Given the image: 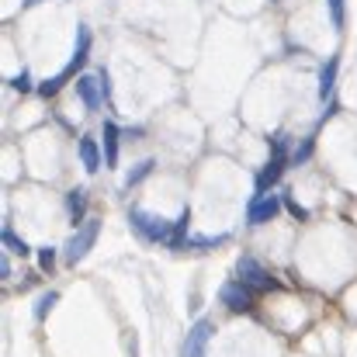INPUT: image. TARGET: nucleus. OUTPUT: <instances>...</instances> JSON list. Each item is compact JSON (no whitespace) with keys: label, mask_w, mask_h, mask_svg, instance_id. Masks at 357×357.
I'll return each instance as SVG.
<instances>
[{"label":"nucleus","mask_w":357,"mask_h":357,"mask_svg":"<svg viewBox=\"0 0 357 357\" xmlns=\"http://www.w3.org/2000/svg\"><path fill=\"white\" fill-rule=\"evenodd\" d=\"M188 222H191V215L184 212V215L174 222V233H170V239H167L163 246H170V250H181V246H188Z\"/></svg>","instance_id":"14"},{"label":"nucleus","mask_w":357,"mask_h":357,"mask_svg":"<svg viewBox=\"0 0 357 357\" xmlns=\"http://www.w3.org/2000/svg\"><path fill=\"white\" fill-rule=\"evenodd\" d=\"M59 302V291H49V295H42L38 298V305H35V319H45L49 312H52V305Z\"/></svg>","instance_id":"18"},{"label":"nucleus","mask_w":357,"mask_h":357,"mask_svg":"<svg viewBox=\"0 0 357 357\" xmlns=\"http://www.w3.org/2000/svg\"><path fill=\"white\" fill-rule=\"evenodd\" d=\"M87 56H91V31H87V24L77 31V49H73V56H70V63H66V70L63 73H56V77H49L42 87H38V94L42 98H52L70 77H80V70H84V63H87Z\"/></svg>","instance_id":"1"},{"label":"nucleus","mask_w":357,"mask_h":357,"mask_svg":"<svg viewBox=\"0 0 357 357\" xmlns=\"http://www.w3.org/2000/svg\"><path fill=\"white\" fill-rule=\"evenodd\" d=\"M38 267H42L45 274L56 267V246H42V250H38Z\"/></svg>","instance_id":"20"},{"label":"nucleus","mask_w":357,"mask_h":357,"mask_svg":"<svg viewBox=\"0 0 357 357\" xmlns=\"http://www.w3.org/2000/svg\"><path fill=\"white\" fill-rule=\"evenodd\" d=\"M101 149H105V163H108V167H119L121 128L115 121H105V128H101Z\"/></svg>","instance_id":"10"},{"label":"nucleus","mask_w":357,"mask_h":357,"mask_svg":"<svg viewBox=\"0 0 357 357\" xmlns=\"http://www.w3.org/2000/svg\"><path fill=\"white\" fill-rule=\"evenodd\" d=\"M31 3H42V0H24V7H31Z\"/></svg>","instance_id":"25"},{"label":"nucleus","mask_w":357,"mask_h":357,"mask_svg":"<svg viewBox=\"0 0 357 357\" xmlns=\"http://www.w3.org/2000/svg\"><path fill=\"white\" fill-rule=\"evenodd\" d=\"M281 202H284V198H278V195H253L250 205H246V222H250V226L271 222V219L281 212Z\"/></svg>","instance_id":"6"},{"label":"nucleus","mask_w":357,"mask_h":357,"mask_svg":"<svg viewBox=\"0 0 357 357\" xmlns=\"http://www.w3.org/2000/svg\"><path fill=\"white\" fill-rule=\"evenodd\" d=\"M337 66H340V63H337V56H333V59L323 66V73H319V98H323V101H330V94H333V84H337Z\"/></svg>","instance_id":"13"},{"label":"nucleus","mask_w":357,"mask_h":357,"mask_svg":"<svg viewBox=\"0 0 357 357\" xmlns=\"http://www.w3.org/2000/svg\"><path fill=\"white\" fill-rule=\"evenodd\" d=\"M208 340H212V323H208V319H198V323L191 326L188 340H184V357H205Z\"/></svg>","instance_id":"8"},{"label":"nucleus","mask_w":357,"mask_h":357,"mask_svg":"<svg viewBox=\"0 0 357 357\" xmlns=\"http://www.w3.org/2000/svg\"><path fill=\"white\" fill-rule=\"evenodd\" d=\"M330 21L333 28H344V0H330Z\"/></svg>","instance_id":"21"},{"label":"nucleus","mask_w":357,"mask_h":357,"mask_svg":"<svg viewBox=\"0 0 357 357\" xmlns=\"http://www.w3.org/2000/svg\"><path fill=\"white\" fill-rule=\"evenodd\" d=\"M0 239H3V246H10V253H17V257H28V253H31V250L17 239V233H14V229H3V233H0Z\"/></svg>","instance_id":"17"},{"label":"nucleus","mask_w":357,"mask_h":357,"mask_svg":"<svg viewBox=\"0 0 357 357\" xmlns=\"http://www.w3.org/2000/svg\"><path fill=\"white\" fill-rule=\"evenodd\" d=\"M284 205H288V212H291L298 222H305V219H309V212H305L302 205H295V198H291V195H284Z\"/></svg>","instance_id":"22"},{"label":"nucleus","mask_w":357,"mask_h":357,"mask_svg":"<svg viewBox=\"0 0 357 357\" xmlns=\"http://www.w3.org/2000/svg\"><path fill=\"white\" fill-rule=\"evenodd\" d=\"M128 222L135 229V236L149 239V243H167L174 233V222L163 219V215H153V212H142V208H132L128 212Z\"/></svg>","instance_id":"3"},{"label":"nucleus","mask_w":357,"mask_h":357,"mask_svg":"<svg viewBox=\"0 0 357 357\" xmlns=\"http://www.w3.org/2000/svg\"><path fill=\"white\" fill-rule=\"evenodd\" d=\"M219 302H222L229 312H250V309H253V291L236 278V281H226V284L219 288Z\"/></svg>","instance_id":"7"},{"label":"nucleus","mask_w":357,"mask_h":357,"mask_svg":"<svg viewBox=\"0 0 357 357\" xmlns=\"http://www.w3.org/2000/svg\"><path fill=\"white\" fill-rule=\"evenodd\" d=\"M98 236H101V219H87V222L73 233V239L66 243V264H70V267H77V264L94 250Z\"/></svg>","instance_id":"5"},{"label":"nucleus","mask_w":357,"mask_h":357,"mask_svg":"<svg viewBox=\"0 0 357 357\" xmlns=\"http://www.w3.org/2000/svg\"><path fill=\"white\" fill-rule=\"evenodd\" d=\"M284 167H288V139H284V135H271V160H267L264 170L257 174L253 191H257V195H267V191L281 181Z\"/></svg>","instance_id":"2"},{"label":"nucleus","mask_w":357,"mask_h":357,"mask_svg":"<svg viewBox=\"0 0 357 357\" xmlns=\"http://www.w3.org/2000/svg\"><path fill=\"white\" fill-rule=\"evenodd\" d=\"M101 160H105V149L98 146V139L84 135V139H80V163H84V170H87V174H98V170H101Z\"/></svg>","instance_id":"11"},{"label":"nucleus","mask_w":357,"mask_h":357,"mask_svg":"<svg viewBox=\"0 0 357 357\" xmlns=\"http://www.w3.org/2000/svg\"><path fill=\"white\" fill-rule=\"evenodd\" d=\"M153 160H142V163H135V170H128V177H125V188H135L139 181H146L149 174H153Z\"/></svg>","instance_id":"15"},{"label":"nucleus","mask_w":357,"mask_h":357,"mask_svg":"<svg viewBox=\"0 0 357 357\" xmlns=\"http://www.w3.org/2000/svg\"><path fill=\"white\" fill-rule=\"evenodd\" d=\"M77 94H80V101L87 105V112H98V108H101V101H105L101 80H98V77H87V73H80V77H77Z\"/></svg>","instance_id":"9"},{"label":"nucleus","mask_w":357,"mask_h":357,"mask_svg":"<svg viewBox=\"0 0 357 357\" xmlns=\"http://www.w3.org/2000/svg\"><path fill=\"white\" fill-rule=\"evenodd\" d=\"M84 205H87V191L84 188H73L70 198H66V212H70V219L77 226H84Z\"/></svg>","instance_id":"12"},{"label":"nucleus","mask_w":357,"mask_h":357,"mask_svg":"<svg viewBox=\"0 0 357 357\" xmlns=\"http://www.w3.org/2000/svg\"><path fill=\"white\" fill-rule=\"evenodd\" d=\"M229 236H202V233H195V236H188V250H212V246H222Z\"/></svg>","instance_id":"16"},{"label":"nucleus","mask_w":357,"mask_h":357,"mask_svg":"<svg viewBox=\"0 0 357 357\" xmlns=\"http://www.w3.org/2000/svg\"><path fill=\"white\" fill-rule=\"evenodd\" d=\"M10 84H14V91H31V84H28V73H17Z\"/></svg>","instance_id":"23"},{"label":"nucleus","mask_w":357,"mask_h":357,"mask_svg":"<svg viewBox=\"0 0 357 357\" xmlns=\"http://www.w3.org/2000/svg\"><path fill=\"white\" fill-rule=\"evenodd\" d=\"M0 278H10V260L0 253Z\"/></svg>","instance_id":"24"},{"label":"nucleus","mask_w":357,"mask_h":357,"mask_svg":"<svg viewBox=\"0 0 357 357\" xmlns=\"http://www.w3.org/2000/svg\"><path fill=\"white\" fill-rule=\"evenodd\" d=\"M312 149H316V139L309 135V139H302V146L295 149V156H291V163H305L309 156H312Z\"/></svg>","instance_id":"19"},{"label":"nucleus","mask_w":357,"mask_h":357,"mask_svg":"<svg viewBox=\"0 0 357 357\" xmlns=\"http://www.w3.org/2000/svg\"><path fill=\"white\" fill-rule=\"evenodd\" d=\"M236 278L253 291V295H257V291H274V288H278V278H274L260 260H253V257H239Z\"/></svg>","instance_id":"4"}]
</instances>
